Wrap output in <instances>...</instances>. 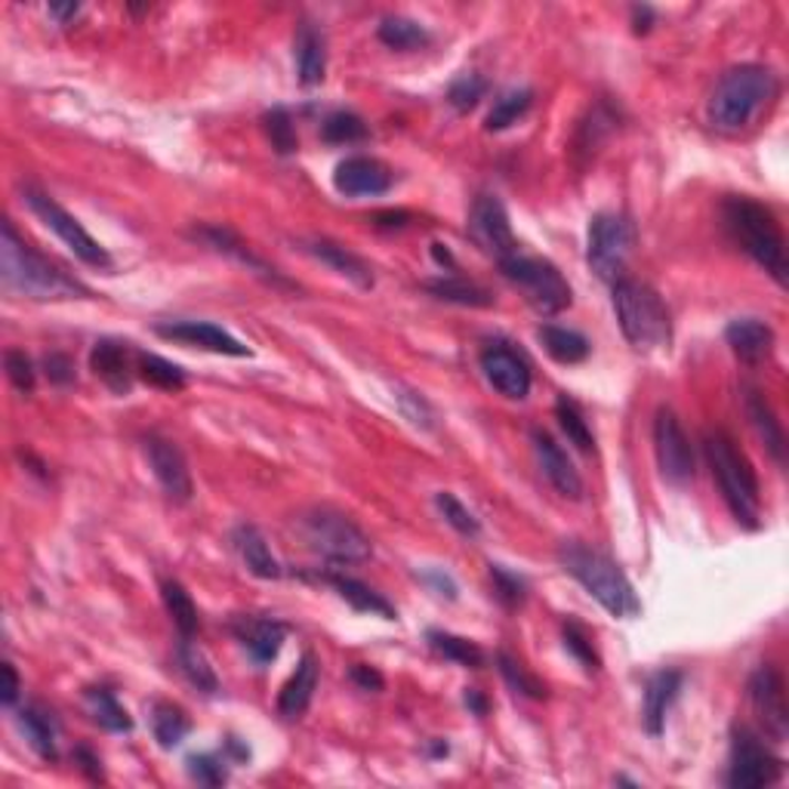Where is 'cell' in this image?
<instances>
[{
  "label": "cell",
  "instance_id": "cell-41",
  "mask_svg": "<svg viewBox=\"0 0 789 789\" xmlns=\"http://www.w3.org/2000/svg\"><path fill=\"white\" fill-rule=\"evenodd\" d=\"M429 644L450 663H460V667H469V670L484 667V651L478 648L476 641L450 636V632H429Z\"/></svg>",
  "mask_w": 789,
  "mask_h": 789
},
{
  "label": "cell",
  "instance_id": "cell-55",
  "mask_svg": "<svg viewBox=\"0 0 789 789\" xmlns=\"http://www.w3.org/2000/svg\"><path fill=\"white\" fill-rule=\"evenodd\" d=\"M349 675H352V682H355L361 691H383V675L371 670V667H361V663H358V667H352Z\"/></svg>",
  "mask_w": 789,
  "mask_h": 789
},
{
  "label": "cell",
  "instance_id": "cell-26",
  "mask_svg": "<svg viewBox=\"0 0 789 789\" xmlns=\"http://www.w3.org/2000/svg\"><path fill=\"white\" fill-rule=\"evenodd\" d=\"M232 543H235V550H238L241 562L247 565V571L250 574H256L259 580H278L284 571L281 565H278V558L271 555V550H268L266 536L259 534V527L256 524H238L235 531H232Z\"/></svg>",
  "mask_w": 789,
  "mask_h": 789
},
{
  "label": "cell",
  "instance_id": "cell-34",
  "mask_svg": "<svg viewBox=\"0 0 789 789\" xmlns=\"http://www.w3.org/2000/svg\"><path fill=\"white\" fill-rule=\"evenodd\" d=\"M87 710L93 715V722L105 731H115V734H127L134 731V718L118 703V697L108 691V687H87Z\"/></svg>",
  "mask_w": 789,
  "mask_h": 789
},
{
  "label": "cell",
  "instance_id": "cell-52",
  "mask_svg": "<svg viewBox=\"0 0 789 789\" xmlns=\"http://www.w3.org/2000/svg\"><path fill=\"white\" fill-rule=\"evenodd\" d=\"M398 404H402V414L414 426H419V429H433L435 423V414H433V407H429V402L419 395V392H407V388H402L398 392Z\"/></svg>",
  "mask_w": 789,
  "mask_h": 789
},
{
  "label": "cell",
  "instance_id": "cell-33",
  "mask_svg": "<svg viewBox=\"0 0 789 789\" xmlns=\"http://www.w3.org/2000/svg\"><path fill=\"white\" fill-rule=\"evenodd\" d=\"M19 728L25 734V740L31 744V749L41 756V759L53 761L60 753H56V725L50 713H44L41 706H25L19 713Z\"/></svg>",
  "mask_w": 789,
  "mask_h": 789
},
{
  "label": "cell",
  "instance_id": "cell-62",
  "mask_svg": "<svg viewBox=\"0 0 789 789\" xmlns=\"http://www.w3.org/2000/svg\"><path fill=\"white\" fill-rule=\"evenodd\" d=\"M433 256L438 266H447V268H457V263H454V256H450V250H447L445 244H433Z\"/></svg>",
  "mask_w": 789,
  "mask_h": 789
},
{
  "label": "cell",
  "instance_id": "cell-20",
  "mask_svg": "<svg viewBox=\"0 0 789 789\" xmlns=\"http://www.w3.org/2000/svg\"><path fill=\"white\" fill-rule=\"evenodd\" d=\"M232 629L259 667H266L281 654V644L287 639V626L271 617H238Z\"/></svg>",
  "mask_w": 789,
  "mask_h": 789
},
{
  "label": "cell",
  "instance_id": "cell-19",
  "mask_svg": "<svg viewBox=\"0 0 789 789\" xmlns=\"http://www.w3.org/2000/svg\"><path fill=\"white\" fill-rule=\"evenodd\" d=\"M531 441H534V457L543 478H546L565 500H580L583 478L580 472L574 469V462L567 460L565 450L558 447V441H555L550 433H543V429H534Z\"/></svg>",
  "mask_w": 789,
  "mask_h": 789
},
{
  "label": "cell",
  "instance_id": "cell-16",
  "mask_svg": "<svg viewBox=\"0 0 789 789\" xmlns=\"http://www.w3.org/2000/svg\"><path fill=\"white\" fill-rule=\"evenodd\" d=\"M146 457H149L151 472L161 481L167 497L177 503H189L192 500V472H189L182 450L161 435H151L146 441Z\"/></svg>",
  "mask_w": 789,
  "mask_h": 789
},
{
  "label": "cell",
  "instance_id": "cell-22",
  "mask_svg": "<svg viewBox=\"0 0 789 789\" xmlns=\"http://www.w3.org/2000/svg\"><path fill=\"white\" fill-rule=\"evenodd\" d=\"M306 254H312L318 263H324V266L333 268L337 275H343V278H349L352 284H358L361 290H371L373 287L371 266H367L358 254H352L349 247L337 244V241H328V238L306 241Z\"/></svg>",
  "mask_w": 789,
  "mask_h": 789
},
{
  "label": "cell",
  "instance_id": "cell-47",
  "mask_svg": "<svg viewBox=\"0 0 789 789\" xmlns=\"http://www.w3.org/2000/svg\"><path fill=\"white\" fill-rule=\"evenodd\" d=\"M435 507L441 509V515H445V522L454 527V531H460L462 536H478L481 534V522L476 519V512L469 507H462L460 500L454 497L450 491H441L435 493Z\"/></svg>",
  "mask_w": 789,
  "mask_h": 789
},
{
  "label": "cell",
  "instance_id": "cell-28",
  "mask_svg": "<svg viewBox=\"0 0 789 789\" xmlns=\"http://www.w3.org/2000/svg\"><path fill=\"white\" fill-rule=\"evenodd\" d=\"M297 72L302 87L321 84L328 72V41L324 31L314 29L312 22H302L297 31Z\"/></svg>",
  "mask_w": 789,
  "mask_h": 789
},
{
  "label": "cell",
  "instance_id": "cell-46",
  "mask_svg": "<svg viewBox=\"0 0 789 789\" xmlns=\"http://www.w3.org/2000/svg\"><path fill=\"white\" fill-rule=\"evenodd\" d=\"M488 89H491V84H488L484 77L476 75V72H466V75H460L450 84L447 103L454 105L457 111H472V108L488 96Z\"/></svg>",
  "mask_w": 789,
  "mask_h": 789
},
{
  "label": "cell",
  "instance_id": "cell-17",
  "mask_svg": "<svg viewBox=\"0 0 789 789\" xmlns=\"http://www.w3.org/2000/svg\"><path fill=\"white\" fill-rule=\"evenodd\" d=\"M154 330H158L164 340L198 345V349H207V352H216V355H250L247 345L235 340L228 330L216 328V324H210V321H161V324H154Z\"/></svg>",
  "mask_w": 789,
  "mask_h": 789
},
{
  "label": "cell",
  "instance_id": "cell-54",
  "mask_svg": "<svg viewBox=\"0 0 789 789\" xmlns=\"http://www.w3.org/2000/svg\"><path fill=\"white\" fill-rule=\"evenodd\" d=\"M44 367H46V376H50V383H56V386L75 383V364H72V358L68 355L50 352V355L44 358Z\"/></svg>",
  "mask_w": 789,
  "mask_h": 789
},
{
  "label": "cell",
  "instance_id": "cell-37",
  "mask_svg": "<svg viewBox=\"0 0 789 789\" xmlns=\"http://www.w3.org/2000/svg\"><path fill=\"white\" fill-rule=\"evenodd\" d=\"M534 105V93L527 87L522 89H507L497 103H493V108L488 111V120H484V127L491 130V134H500V130H509L512 124H519V118H524L527 115V108Z\"/></svg>",
  "mask_w": 789,
  "mask_h": 789
},
{
  "label": "cell",
  "instance_id": "cell-21",
  "mask_svg": "<svg viewBox=\"0 0 789 789\" xmlns=\"http://www.w3.org/2000/svg\"><path fill=\"white\" fill-rule=\"evenodd\" d=\"M194 238H201L207 247H213V250H220V254L232 256V259H238L241 266L254 268L259 278H266L268 284H275V287H294V284L284 278L281 271L275 266H268V263H263L259 256L244 244V241L235 235V232H228V228H220V225H204V228H198L194 232Z\"/></svg>",
  "mask_w": 789,
  "mask_h": 789
},
{
  "label": "cell",
  "instance_id": "cell-23",
  "mask_svg": "<svg viewBox=\"0 0 789 789\" xmlns=\"http://www.w3.org/2000/svg\"><path fill=\"white\" fill-rule=\"evenodd\" d=\"M89 367L103 380L115 395H127L134 388V373H130V355L124 343L115 340H99L89 352Z\"/></svg>",
  "mask_w": 789,
  "mask_h": 789
},
{
  "label": "cell",
  "instance_id": "cell-60",
  "mask_svg": "<svg viewBox=\"0 0 789 789\" xmlns=\"http://www.w3.org/2000/svg\"><path fill=\"white\" fill-rule=\"evenodd\" d=\"M77 13H81V7H77V3H65V7L53 3V7H50V15H56L60 22H68V19H75Z\"/></svg>",
  "mask_w": 789,
  "mask_h": 789
},
{
  "label": "cell",
  "instance_id": "cell-31",
  "mask_svg": "<svg viewBox=\"0 0 789 789\" xmlns=\"http://www.w3.org/2000/svg\"><path fill=\"white\" fill-rule=\"evenodd\" d=\"M536 337H540V343H543V349L550 352L558 364H580V361H586L589 358V352H593V345H589V340L583 337V333H577V330L571 328H558V324H543V328L536 330Z\"/></svg>",
  "mask_w": 789,
  "mask_h": 789
},
{
  "label": "cell",
  "instance_id": "cell-8",
  "mask_svg": "<svg viewBox=\"0 0 789 789\" xmlns=\"http://www.w3.org/2000/svg\"><path fill=\"white\" fill-rule=\"evenodd\" d=\"M500 268H503L507 281L519 287V294L527 299V306L534 312L558 314L571 306V284L550 259L512 254L500 259Z\"/></svg>",
  "mask_w": 789,
  "mask_h": 789
},
{
  "label": "cell",
  "instance_id": "cell-35",
  "mask_svg": "<svg viewBox=\"0 0 789 789\" xmlns=\"http://www.w3.org/2000/svg\"><path fill=\"white\" fill-rule=\"evenodd\" d=\"M426 290L433 297L457 302V306H472V309H491L493 306L491 294L466 278H435V281H426Z\"/></svg>",
  "mask_w": 789,
  "mask_h": 789
},
{
  "label": "cell",
  "instance_id": "cell-43",
  "mask_svg": "<svg viewBox=\"0 0 789 789\" xmlns=\"http://www.w3.org/2000/svg\"><path fill=\"white\" fill-rule=\"evenodd\" d=\"M139 376L154 388H164V392H179L185 388V371L177 367L173 361L158 355H139Z\"/></svg>",
  "mask_w": 789,
  "mask_h": 789
},
{
  "label": "cell",
  "instance_id": "cell-1",
  "mask_svg": "<svg viewBox=\"0 0 789 789\" xmlns=\"http://www.w3.org/2000/svg\"><path fill=\"white\" fill-rule=\"evenodd\" d=\"M0 278L3 287L15 297L29 299H77L89 297L84 284L72 278L56 263H50L44 254H38L31 244L7 220L0 228Z\"/></svg>",
  "mask_w": 789,
  "mask_h": 789
},
{
  "label": "cell",
  "instance_id": "cell-6",
  "mask_svg": "<svg viewBox=\"0 0 789 789\" xmlns=\"http://www.w3.org/2000/svg\"><path fill=\"white\" fill-rule=\"evenodd\" d=\"M614 312H617L620 330L632 343V349L654 352L670 343V309L651 284L636 281V278L614 281Z\"/></svg>",
  "mask_w": 789,
  "mask_h": 789
},
{
  "label": "cell",
  "instance_id": "cell-9",
  "mask_svg": "<svg viewBox=\"0 0 789 789\" xmlns=\"http://www.w3.org/2000/svg\"><path fill=\"white\" fill-rule=\"evenodd\" d=\"M22 198H25V204L31 207V213H34L50 232H56L62 244H65L81 263H87V266L93 268H111V256H108V250H105L103 244L93 238L87 228L77 223L75 216L62 207V204H56L50 194L41 192V189H34V185H29V189L22 192Z\"/></svg>",
  "mask_w": 789,
  "mask_h": 789
},
{
  "label": "cell",
  "instance_id": "cell-32",
  "mask_svg": "<svg viewBox=\"0 0 789 789\" xmlns=\"http://www.w3.org/2000/svg\"><path fill=\"white\" fill-rule=\"evenodd\" d=\"M177 663L182 675L189 679V685L198 687L201 694H207V697L220 694V679H216V672L210 667V660L204 657V651H201L192 639H185V636H182L177 644Z\"/></svg>",
  "mask_w": 789,
  "mask_h": 789
},
{
  "label": "cell",
  "instance_id": "cell-25",
  "mask_svg": "<svg viewBox=\"0 0 789 789\" xmlns=\"http://www.w3.org/2000/svg\"><path fill=\"white\" fill-rule=\"evenodd\" d=\"M725 340H728L731 352L746 361L756 364L761 358L771 355L775 349V330L768 328L759 318H737L725 328Z\"/></svg>",
  "mask_w": 789,
  "mask_h": 789
},
{
  "label": "cell",
  "instance_id": "cell-58",
  "mask_svg": "<svg viewBox=\"0 0 789 789\" xmlns=\"http://www.w3.org/2000/svg\"><path fill=\"white\" fill-rule=\"evenodd\" d=\"M77 761H81V768L87 771L93 780H103V768H99V759L89 753V749H77Z\"/></svg>",
  "mask_w": 789,
  "mask_h": 789
},
{
  "label": "cell",
  "instance_id": "cell-27",
  "mask_svg": "<svg viewBox=\"0 0 789 789\" xmlns=\"http://www.w3.org/2000/svg\"><path fill=\"white\" fill-rule=\"evenodd\" d=\"M314 687H318V660H314V654H302L299 667L284 682L281 694H278V713L284 718H299L309 710Z\"/></svg>",
  "mask_w": 789,
  "mask_h": 789
},
{
  "label": "cell",
  "instance_id": "cell-2",
  "mask_svg": "<svg viewBox=\"0 0 789 789\" xmlns=\"http://www.w3.org/2000/svg\"><path fill=\"white\" fill-rule=\"evenodd\" d=\"M722 220H725V228L734 244L744 254L753 256L780 284L787 281V241H783V232H780L771 210L746 194H734L722 207Z\"/></svg>",
  "mask_w": 789,
  "mask_h": 789
},
{
  "label": "cell",
  "instance_id": "cell-61",
  "mask_svg": "<svg viewBox=\"0 0 789 789\" xmlns=\"http://www.w3.org/2000/svg\"><path fill=\"white\" fill-rule=\"evenodd\" d=\"M466 706H469V710H476V715L488 713V701H484L478 691H472V687L466 691Z\"/></svg>",
  "mask_w": 789,
  "mask_h": 789
},
{
  "label": "cell",
  "instance_id": "cell-44",
  "mask_svg": "<svg viewBox=\"0 0 789 789\" xmlns=\"http://www.w3.org/2000/svg\"><path fill=\"white\" fill-rule=\"evenodd\" d=\"M263 124H266L268 142H271V149L278 151V154H294V151H297V127H294V118H290L287 108H271V111H266Z\"/></svg>",
  "mask_w": 789,
  "mask_h": 789
},
{
  "label": "cell",
  "instance_id": "cell-15",
  "mask_svg": "<svg viewBox=\"0 0 789 789\" xmlns=\"http://www.w3.org/2000/svg\"><path fill=\"white\" fill-rule=\"evenodd\" d=\"M481 371L503 398L522 402L531 392V367L519 352H512L509 345L491 343L481 352Z\"/></svg>",
  "mask_w": 789,
  "mask_h": 789
},
{
  "label": "cell",
  "instance_id": "cell-29",
  "mask_svg": "<svg viewBox=\"0 0 789 789\" xmlns=\"http://www.w3.org/2000/svg\"><path fill=\"white\" fill-rule=\"evenodd\" d=\"M746 414H749L756 433H759V438L765 441V447H768L771 460H775L777 466H783V462H787V435H783V426H780V419H777L775 407L768 404V398L761 395L759 388H749V392H746Z\"/></svg>",
  "mask_w": 789,
  "mask_h": 789
},
{
  "label": "cell",
  "instance_id": "cell-10",
  "mask_svg": "<svg viewBox=\"0 0 789 789\" xmlns=\"http://www.w3.org/2000/svg\"><path fill=\"white\" fill-rule=\"evenodd\" d=\"M636 247V228L620 213H598L589 223V247L586 259L601 281H620L626 259Z\"/></svg>",
  "mask_w": 789,
  "mask_h": 789
},
{
  "label": "cell",
  "instance_id": "cell-18",
  "mask_svg": "<svg viewBox=\"0 0 789 789\" xmlns=\"http://www.w3.org/2000/svg\"><path fill=\"white\" fill-rule=\"evenodd\" d=\"M333 185L345 198H373V194H386L392 185V173L386 164H380L376 158L367 154H352L337 164L333 170Z\"/></svg>",
  "mask_w": 789,
  "mask_h": 789
},
{
  "label": "cell",
  "instance_id": "cell-7",
  "mask_svg": "<svg viewBox=\"0 0 789 789\" xmlns=\"http://www.w3.org/2000/svg\"><path fill=\"white\" fill-rule=\"evenodd\" d=\"M302 536L309 550L333 565H361L373 552L367 534L337 509H312L309 515H302Z\"/></svg>",
  "mask_w": 789,
  "mask_h": 789
},
{
  "label": "cell",
  "instance_id": "cell-42",
  "mask_svg": "<svg viewBox=\"0 0 789 789\" xmlns=\"http://www.w3.org/2000/svg\"><path fill=\"white\" fill-rule=\"evenodd\" d=\"M321 139L330 146H352L367 139V124L358 118L355 111H333L321 124Z\"/></svg>",
  "mask_w": 789,
  "mask_h": 789
},
{
  "label": "cell",
  "instance_id": "cell-14",
  "mask_svg": "<svg viewBox=\"0 0 789 789\" xmlns=\"http://www.w3.org/2000/svg\"><path fill=\"white\" fill-rule=\"evenodd\" d=\"M469 238L476 241L484 254L497 256V259L519 254L509 213L497 194H478L476 198V204L469 210Z\"/></svg>",
  "mask_w": 789,
  "mask_h": 789
},
{
  "label": "cell",
  "instance_id": "cell-51",
  "mask_svg": "<svg viewBox=\"0 0 789 789\" xmlns=\"http://www.w3.org/2000/svg\"><path fill=\"white\" fill-rule=\"evenodd\" d=\"M189 775H192L198 783H204V787H223L225 780H228L225 761L216 759V756H207V753L189 759Z\"/></svg>",
  "mask_w": 789,
  "mask_h": 789
},
{
  "label": "cell",
  "instance_id": "cell-57",
  "mask_svg": "<svg viewBox=\"0 0 789 789\" xmlns=\"http://www.w3.org/2000/svg\"><path fill=\"white\" fill-rule=\"evenodd\" d=\"M3 694H0V701H3V706H13L15 697H19V675H15L13 663H3Z\"/></svg>",
  "mask_w": 789,
  "mask_h": 789
},
{
  "label": "cell",
  "instance_id": "cell-3",
  "mask_svg": "<svg viewBox=\"0 0 789 789\" xmlns=\"http://www.w3.org/2000/svg\"><path fill=\"white\" fill-rule=\"evenodd\" d=\"M558 562L608 614L629 620L641 611V601L632 583L626 580L620 565L611 562L605 552L589 550L580 540H571V543H562Z\"/></svg>",
  "mask_w": 789,
  "mask_h": 789
},
{
  "label": "cell",
  "instance_id": "cell-45",
  "mask_svg": "<svg viewBox=\"0 0 789 789\" xmlns=\"http://www.w3.org/2000/svg\"><path fill=\"white\" fill-rule=\"evenodd\" d=\"M497 663H500V672H503V679H507L509 685L515 687L519 694H524V697H531V701H543L546 697V685L536 679V675H531V672L524 670L522 660H515L512 654H503L497 657Z\"/></svg>",
  "mask_w": 789,
  "mask_h": 789
},
{
  "label": "cell",
  "instance_id": "cell-59",
  "mask_svg": "<svg viewBox=\"0 0 789 789\" xmlns=\"http://www.w3.org/2000/svg\"><path fill=\"white\" fill-rule=\"evenodd\" d=\"M632 22H636V31L644 34V31L651 29V22H654V10L651 7H636L632 10Z\"/></svg>",
  "mask_w": 789,
  "mask_h": 789
},
{
  "label": "cell",
  "instance_id": "cell-36",
  "mask_svg": "<svg viewBox=\"0 0 789 789\" xmlns=\"http://www.w3.org/2000/svg\"><path fill=\"white\" fill-rule=\"evenodd\" d=\"M161 596H164L167 614L173 617V626L179 629V636L192 639L194 632L201 629V617H198V605L192 601V596L185 593V586L177 580L161 583Z\"/></svg>",
  "mask_w": 789,
  "mask_h": 789
},
{
  "label": "cell",
  "instance_id": "cell-5",
  "mask_svg": "<svg viewBox=\"0 0 789 789\" xmlns=\"http://www.w3.org/2000/svg\"><path fill=\"white\" fill-rule=\"evenodd\" d=\"M777 77L765 65H737L722 75L710 99V120L725 134L744 130L761 111V105L775 99Z\"/></svg>",
  "mask_w": 789,
  "mask_h": 789
},
{
  "label": "cell",
  "instance_id": "cell-40",
  "mask_svg": "<svg viewBox=\"0 0 789 789\" xmlns=\"http://www.w3.org/2000/svg\"><path fill=\"white\" fill-rule=\"evenodd\" d=\"M555 419H558V426L565 429L567 441L577 447V450H583V454H593V450H596V435L589 429V423L583 419L580 407L571 402L567 395H562V398L555 402Z\"/></svg>",
  "mask_w": 789,
  "mask_h": 789
},
{
  "label": "cell",
  "instance_id": "cell-13",
  "mask_svg": "<svg viewBox=\"0 0 789 789\" xmlns=\"http://www.w3.org/2000/svg\"><path fill=\"white\" fill-rule=\"evenodd\" d=\"M654 450L657 462H660V472L670 484H687L694 481V447L691 438L682 429L679 417L672 411H660L654 423Z\"/></svg>",
  "mask_w": 789,
  "mask_h": 789
},
{
  "label": "cell",
  "instance_id": "cell-4",
  "mask_svg": "<svg viewBox=\"0 0 789 789\" xmlns=\"http://www.w3.org/2000/svg\"><path fill=\"white\" fill-rule=\"evenodd\" d=\"M703 450L706 460L713 469V478L718 481V491L728 503L731 515L737 519V524H744L749 531L759 527L761 497H759V478L753 472V466L746 460V454L734 445V438L722 429L706 433L703 438Z\"/></svg>",
  "mask_w": 789,
  "mask_h": 789
},
{
  "label": "cell",
  "instance_id": "cell-38",
  "mask_svg": "<svg viewBox=\"0 0 789 789\" xmlns=\"http://www.w3.org/2000/svg\"><path fill=\"white\" fill-rule=\"evenodd\" d=\"M151 728H154V740L158 744L164 746V749H173V746L185 740V734L192 731V722L173 703H158L154 715H151Z\"/></svg>",
  "mask_w": 789,
  "mask_h": 789
},
{
  "label": "cell",
  "instance_id": "cell-50",
  "mask_svg": "<svg viewBox=\"0 0 789 789\" xmlns=\"http://www.w3.org/2000/svg\"><path fill=\"white\" fill-rule=\"evenodd\" d=\"M3 364H7V376H10V383H13L22 395H31L34 392V383H38V376H34V364H31V358L22 352V349H10L7 355H3Z\"/></svg>",
  "mask_w": 789,
  "mask_h": 789
},
{
  "label": "cell",
  "instance_id": "cell-30",
  "mask_svg": "<svg viewBox=\"0 0 789 789\" xmlns=\"http://www.w3.org/2000/svg\"><path fill=\"white\" fill-rule=\"evenodd\" d=\"M318 580L330 583V586L337 589V596L349 601L355 611L373 614V617H383V620H395V617H398L386 598L380 596V593H373L367 583L355 580V577H345V574H333V571H330V574H318Z\"/></svg>",
  "mask_w": 789,
  "mask_h": 789
},
{
  "label": "cell",
  "instance_id": "cell-12",
  "mask_svg": "<svg viewBox=\"0 0 789 789\" xmlns=\"http://www.w3.org/2000/svg\"><path fill=\"white\" fill-rule=\"evenodd\" d=\"M749 701L756 710L761 731L768 740L783 744L789 731V706H787V691H783V679L771 663H761L759 670L753 672L749 679Z\"/></svg>",
  "mask_w": 789,
  "mask_h": 789
},
{
  "label": "cell",
  "instance_id": "cell-11",
  "mask_svg": "<svg viewBox=\"0 0 789 789\" xmlns=\"http://www.w3.org/2000/svg\"><path fill=\"white\" fill-rule=\"evenodd\" d=\"M783 777V761L777 759L768 746L761 744L753 731H734L731 740V765H728V787L734 789H759L771 787Z\"/></svg>",
  "mask_w": 789,
  "mask_h": 789
},
{
  "label": "cell",
  "instance_id": "cell-56",
  "mask_svg": "<svg viewBox=\"0 0 789 789\" xmlns=\"http://www.w3.org/2000/svg\"><path fill=\"white\" fill-rule=\"evenodd\" d=\"M411 213L407 210H383V213H373V225L376 228H407L411 225Z\"/></svg>",
  "mask_w": 789,
  "mask_h": 789
},
{
  "label": "cell",
  "instance_id": "cell-39",
  "mask_svg": "<svg viewBox=\"0 0 789 789\" xmlns=\"http://www.w3.org/2000/svg\"><path fill=\"white\" fill-rule=\"evenodd\" d=\"M380 41L392 50H417V46L429 44V31L423 29L414 19L404 15H386L380 22Z\"/></svg>",
  "mask_w": 789,
  "mask_h": 789
},
{
  "label": "cell",
  "instance_id": "cell-48",
  "mask_svg": "<svg viewBox=\"0 0 789 789\" xmlns=\"http://www.w3.org/2000/svg\"><path fill=\"white\" fill-rule=\"evenodd\" d=\"M562 636H565V648L577 657V663H580L583 670L598 672L601 660H598L596 648H593V641H589V632H586L580 623L571 620V623H565V629H562Z\"/></svg>",
  "mask_w": 789,
  "mask_h": 789
},
{
  "label": "cell",
  "instance_id": "cell-53",
  "mask_svg": "<svg viewBox=\"0 0 789 789\" xmlns=\"http://www.w3.org/2000/svg\"><path fill=\"white\" fill-rule=\"evenodd\" d=\"M417 577H419V580H423V583H426L429 589H433L435 596L450 598V601L457 598V583H454V577L447 574L445 567L426 565V567H423V571H417Z\"/></svg>",
  "mask_w": 789,
  "mask_h": 789
},
{
  "label": "cell",
  "instance_id": "cell-24",
  "mask_svg": "<svg viewBox=\"0 0 789 789\" xmlns=\"http://www.w3.org/2000/svg\"><path fill=\"white\" fill-rule=\"evenodd\" d=\"M682 691V672L675 670H660L648 679L644 687V731L657 737L663 725H667V713Z\"/></svg>",
  "mask_w": 789,
  "mask_h": 789
},
{
  "label": "cell",
  "instance_id": "cell-49",
  "mask_svg": "<svg viewBox=\"0 0 789 789\" xmlns=\"http://www.w3.org/2000/svg\"><path fill=\"white\" fill-rule=\"evenodd\" d=\"M491 580L493 589H497V598H500L507 608H519L524 598H527V583H524L519 574L507 571L503 565H491Z\"/></svg>",
  "mask_w": 789,
  "mask_h": 789
}]
</instances>
